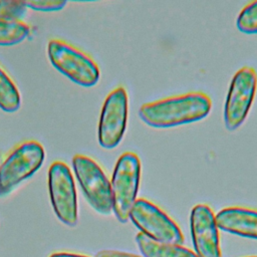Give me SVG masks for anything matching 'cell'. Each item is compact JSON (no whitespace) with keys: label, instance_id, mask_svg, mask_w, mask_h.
Here are the masks:
<instances>
[{"label":"cell","instance_id":"20","mask_svg":"<svg viewBox=\"0 0 257 257\" xmlns=\"http://www.w3.org/2000/svg\"><path fill=\"white\" fill-rule=\"evenodd\" d=\"M249 257H257V256H249Z\"/></svg>","mask_w":257,"mask_h":257},{"label":"cell","instance_id":"16","mask_svg":"<svg viewBox=\"0 0 257 257\" xmlns=\"http://www.w3.org/2000/svg\"><path fill=\"white\" fill-rule=\"evenodd\" d=\"M27 7L24 1L1 0L0 18L9 20H20L26 13Z\"/></svg>","mask_w":257,"mask_h":257},{"label":"cell","instance_id":"17","mask_svg":"<svg viewBox=\"0 0 257 257\" xmlns=\"http://www.w3.org/2000/svg\"><path fill=\"white\" fill-rule=\"evenodd\" d=\"M24 4L27 8H30L35 11L42 12H53L59 11L66 5L65 1L58 0H43V1H24Z\"/></svg>","mask_w":257,"mask_h":257},{"label":"cell","instance_id":"2","mask_svg":"<svg viewBox=\"0 0 257 257\" xmlns=\"http://www.w3.org/2000/svg\"><path fill=\"white\" fill-rule=\"evenodd\" d=\"M141 175V161L135 153H123L117 159L110 181V189L112 211L120 223H126L130 219V213L137 201Z\"/></svg>","mask_w":257,"mask_h":257},{"label":"cell","instance_id":"1","mask_svg":"<svg viewBox=\"0 0 257 257\" xmlns=\"http://www.w3.org/2000/svg\"><path fill=\"white\" fill-rule=\"evenodd\" d=\"M211 107L212 101L206 93L194 91L144 103L139 115L150 126L167 128L201 120Z\"/></svg>","mask_w":257,"mask_h":257},{"label":"cell","instance_id":"14","mask_svg":"<svg viewBox=\"0 0 257 257\" xmlns=\"http://www.w3.org/2000/svg\"><path fill=\"white\" fill-rule=\"evenodd\" d=\"M20 93L17 86L0 66V108L6 112H14L20 107Z\"/></svg>","mask_w":257,"mask_h":257},{"label":"cell","instance_id":"3","mask_svg":"<svg viewBox=\"0 0 257 257\" xmlns=\"http://www.w3.org/2000/svg\"><path fill=\"white\" fill-rule=\"evenodd\" d=\"M47 54L51 64L74 83L91 87L98 82L100 72L97 64L74 46L52 39L48 42Z\"/></svg>","mask_w":257,"mask_h":257},{"label":"cell","instance_id":"11","mask_svg":"<svg viewBox=\"0 0 257 257\" xmlns=\"http://www.w3.org/2000/svg\"><path fill=\"white\" fill-rule=\"evenodd\" d=\"M218 229L257 239V210L245 207H227L215 215Z\"/></svg>","mask_w":257,"mask_h":257},{"label":"cell","instance_id":"9","mask_svg":"<svg viewBox=\"0 0 257 257\" xmlns=\"http://www.w3.org/2000/svg\"><path fill=\"white\" fill-rule=\"evenodd\" d=\"M48 190L57 218L68 226L77 223V197L74 180L68 166L54 162L48 170Z\"/></svg>","mask_w":257,"mask_h":257},{"label":"cell","instance_id":"7","mask_svg":"<svg viewBox=\"0 0 257 257\" xmlns=\"http://www.w3.org/2000/svg\"><path fill=\"white\" fill-rule=\"evenodd\" d=\"M257 90V73L253 67L243 66L233 76L224 106L227 130L238 128L246 119Z\"/></svg>","mask_w":257,"mask_h":257},{"label":"cell","instance_id":"19","mask_svg":"<svg viewBox=\"0 0 257 257\" xmlns=\"http://www.w3.org/2000/svg\"><path fill=\"white\" fill-rule=\"evenodd\" d=\"M49 257H88V256H86V255H81V254L60 252V253H53V254H51Z\"/></svg>","mask_w":257,"mask_h":257},{"label":"cell","instance_id":"6","mask_svg":"<svg viewBox=\"0 0 257 257\" xmlns=\"http://www.w3.org/2000/svg\"><path fill=\"white\" fill-rule=\"evenodd\" d=\"M44 157V149L36 141H27L16 147L0 165V195L11 192L32 176L42 166Z\"/></svg>","mask_w":257,"mask_h":257},{"label":"cell","instance_id":"5","mask_svg":"<svg viewBox=\"0 0 257 257\" xmlns=\"http://www.w3.org/2000/svg\"><path fill=\"white\" fill-rule=\"evenodd\" d=\"M72 167L90 206L100 214H110L112 211L110 182L101 167L93 159L83 155L73 157Z\"/></svg>","mask_w":257,"mask_h":257},{"label":"cell","instance_id":"18","mask_svg":"<svg viewBox=\"0 0 257 257\" xmlns=\"http://www.w3.org/2000/svg\"><path fill=\"white\" fill-rule=\"evenodd\" d=\"M95 257H140V256L126 253V252L116 251V250H102V251H99L95 255Z\"/></svg>","mask_w":257,"mask_h":257},{"label":"cell","instance_id":"15","mask_svg":"<svg viewBox=\"0 0 257 257\" xmlns=\"http://www.w3.org/2000/svg\"><path fill=\"white\" fill-rule=\"evenodd\" d=\"M237 28L246 34L257 33V1L247 4L236 20Z\"/></svg>","mask_w":257,"mask_h":257},{"label":"cell","instance_id":"4","mask_svg":"<svg viewBox=\"0 0 257 257\" xmlns=\"http://www.w3.org/2000/svg\"><path fill=\"white\" fill-rule=\"evenodd\" d=\"M130 219L141 233L156 242L182 245L185 240L178 224L160 207L144 198L137 199Z\"/></svg>","mask_w":257,"mask_h":257},{"label":"cell","instance_id":"13","mask_svg":"<svg viewBox=\"0 0 257 257\" xmlns=\"http://www.w3.org/2000/svg\"><path fill=\"white\" fill-rule=\"evenodd\" d=\"M30 34V27L21 20L0 18V46H11L22 42Z\"/></svg>","mask_w":257,"mask_h":257},{"label":"cell","instance_id":"21","mask_svg":"<svg viewBox=\"0 0 257 257\" xmlns=\"http://www.w3.org/2000/svg\"><path fill=\"white\" fill-rule=\"evenodd\" d=\"M0 5H1V0H0Z\"/></svg>","mask_w":257,"mask_h":257},{"label":"cell","instance_id":"10","mask_svg":"<svg viewBox=\"0 0 257 257\" xmlns=\"http://www.w3.org/2000/svg\"><path fill=\"white\" fill-rule=\"evenodd\" d=\"M193 245L198 257H221L219 229L213 210L206 204L193 207L190 216Z\"/></svg>","mask_w":257,"mask_h":257},{"label":"cell","instance_id":"12","mask_svg":"<svg viewBox=\"0 0 257 257\" xmlns=\"http://www.w3.org/2000/svg\"><path fill=\"white\" fill-rule=\"evenodd\" d=\"M136 242L144 257H198L195 252L182 245L159 243L141 232L137 234Z\"/></svg>","mask_w":257,"mask_h":257},{"label":"cell","instance_id":"8","mask_svg":"<svg viewBox=\"0 0 257 257\" xmlns=\"http://www.w3.org/2000/svg\"><path fill=\"white\" fill-rule=\"evenodd\" d=\"M128 97L124 87L118 86L106 96L98 121L97 139L103 149L118 146L126 128Z\"/></svg>","mask_w":257,"mask_h":257}]
</instances>
